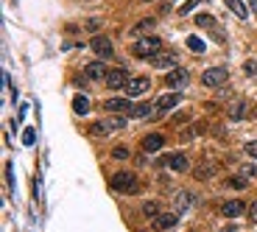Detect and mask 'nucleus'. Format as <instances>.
Instances as JSON below:
<instances>
[{
    "label": "nucleus",
    "mask_w": 257,
    "mask_h": 232,
    "mask_svg": "<svg viewBox=\"0 0 257 232\" xmlns=\"http://www.w3.org/2000/svg\"><path fill=\"white\" fill-rule=\"evenodd\" d=\"M109 185L118 190V193H140V182H137V176H134V173H126V171L115 173Z\"/></svg>",
    "instance_id": "obj_1"
},
{
    "label": "nucleus",
    "mask_w": 257,
    "mask_h": 232,
    "mask_svg": "<svg viewBox=\"0 0 257 232\" xmlns=\"http://www.w3.org/2000/svg\"><path fill=\"white\" fill-rule=\"evenodd\" d=\"M160 51H162V42L157 36H143L134 42V56H140V59H154Z\"/></svg>",
    "instance_id": "obj_2"
},
{
    "label": "nucleus",
    "mask_w": 257,
    "mask_h": 232,
    "mask_svg": "<svg viewBox=\"0 0 257 232\" xmlns=\"http://www.w3.org/2000/svg\"><path fill=\"white\" fill-rule=\"evenodd\" d=\"M126 126L123 118H106V121H98L90 126V137H103V134H109V132H118Z\"/></svg>",
    "instance_id": "obj_3"
},
{
    "label": "nucleus",
    "mask_w": 257,
    "mask_h": 232,
    "mask_svg": "<svg viewBox=\"0 0 257 232\" xmlns=\"http://www.w3.org/2000/svg\"><path fill=\"white\" fill-rule=\"evenodd\" d=\"M226 81H229V70L226 67H210L201 76V84L204 87H224Z\"/></svg>",
    "instance_id": "obj_4"
},
{
    "label": "nucleus",
    "mask_w": 257,
    "mask_h": 232,
    "mask_svg": "<svg viewBox=\"0 0 257 232\" xmlns=\"http://www.w3.org/2000/svg\"><path fill=\"white\" fill-rule=\"evenodd\" d=\"M103 81H106L109 90H126V84L131 81V78H128L126 70H109V76L103 78Z\"/></svg>",
    "instance_id": "obj_5"
},
{
    "label": "nucleus",
    "mask_w": 257,
    "mask_h": 232,
    "mask_svg": "<svg viewBox=\"0 0 257 232\" xmlns=\"http://www.w3.org/2000/svg\"><path fill=\"white\" fill-rule=\"evenodd\" d=\"M148 87H151L148 76H137V78H131V81L126 84V95H128V98H137V95L148 93Z\"/></svg>",
    "instance_id": "obj_6"
},
{
    "label": "nucleus",
    "mask_w": 257,
    "mask_h": 232,
    "mask_svg": "<svg viewBox=\"0 0 257 232\" xmlns=\"http://www.w3.org/2000/svg\"><path fill=\"white\" fill-rule=\"evenodd\" d=\"M151 65H154V70H171V67H176V53L173 51H160L151 59Z\"/></svg>",
    "instance_id": "obj_7"
},
{
    "label": "nucleus",
    "mask_w": 257,
    "mask_h": 232,
    "mask_svg": "<svg viewBox=\"0 0 257 232\" xmlns=\"http://www.w3.org/2000/svg\"><path fill=\"white\" fill-rule=\"evenodd\" d=\"M90 48H93V51L98 53V56H103V59H109L112 53H115V48H112L109 39H106V36H98V34H95L93 39H90Z\"/></svg>",
    "instance_id": "obj_8"
},
{
    "label": "nucleus",
    "mask_w": 257,
    "mask_h": 232,
    "mask_svg": "<svg viewBox=\"0 0 257 232\" xmlns=\"http://www.w3.org/2000/svg\"><path fill=\"white\" fill-rule=\"evenodd\" d=\"M179 98H182V93H165L160 101L154 103V115H162V112H168V109H173L176 103H179Z\"/></svg>",
    "instance_id": "obj_9"
},
{
    "label": "nucleus",
    "mask_w": 257,
    "mask_h": 232,
    "mask_svg": "<svg viewBox=\"0 0 257 232\" xmlns=\"http://www.w3.org/2000/svg\"><path fill=\"white\" fill-rule=\"evenodd\" d=\"M243 210H249L243 201H238V199H232V201H224L221 204V215L224 218H238V215H243Z\"/></svg>",
    "instance_id": "obj_10"
},
{
    "label": "nucleus",
    "mask_w": 257,
    "mask_h": 232,
    "mask_svg": "<svg viewBox=\"0 0 257 232\" xmlns=\"http://www.w3.org/2000/svg\"><path fill=\"white\" fill-rule=\"evenodd\" d=\"M176 224H179V213H176V210H173V213H162V215H157L154 218V227L157 230H173V227H176Z\"/></svg>",
    "instance_id": "obj_11"
},
{
    "label": "nucleus",
    "mask_w": 257,
    "mask_h": 232,
    "mask_svg": "<svg viewBox=\"0 0 257 232\" xmlns=\"http://www.w3.org/2000/svg\"><path fill=\"white\" fill-rule=\"evenodd\" d=\"M188 73H185V70H179V67H173L171 73H168V76H165V84L168 87H173V90H179V87H185L188 84Z\"/></svg>",
    "instance_id": "obj_12"
},
{
    "label": "nucleus",
    "mask_w": 257,
    "mask_h": 232,
    "mask_svg": "<svg viewBox=\"0 0 257 232\" xmlns=\"http://www.w3.org/2000/svg\"><path fill=\"white\" fill-rule=\"evenodd\" d=\"M246 112H249L246 101H243V98H235V101L229 103V109H226V115H229L232 121H243V118H246Z\"/></svg>",
    "instance_id": "obj_13"
},
{
    "label": "nucleus",
    "mask_w": 257,
    "mask_h": 232,
    "mask_svg": "<svg viewBox=\"0 0 257 232\" xmlns=\"http://www.w3.org/2000/svg\"><path fill=\"white\" fill-rule=\"evenodd\" d=\"M84 73H87V78H93V81L109 76V70H106V65H103V62H90V65L84 67Z\"/></svg>",
    "instance_id": "obj_14"
},
{
    "label": "nucleus",
    "mask_w": 257,
    "mask_h": 232,
    "mask_svg": "<svg viewBox=\"0 0 257 232\" xmlns=\"http://www.w3.org/2000/svg\"><path fill=\"white\" fill-rule=\"evenodd\" d=\"M131 109H134L131 98H109L106 101V112H131Z\"/></svg>",
    "instance_id": "obj_15"
},
{
    "label": "nucleus",
    "mask_w": 257,
    "mask_h": 232,
    "mask_svg": "<svg viewBox=\"0 0 257 232\" xmlns=\"http://www.w3.org/2000/svg\"><path fill=\"white\" fill-rule=\"evenodd\" d=\"M193 204H196V196H193L190 190H179V193H176V213H185V210H190Z\"/></svg>",
    "instance_id": "obj_16"
},
{
    "label": "nucleus",
    "mask_w": 257,
    "mask_h": 232,
    "mask_svg": "<svg viewBox=\"0 0 257 232\" xmlns=\"http://www.w3.org/2000/svg\"><path fill=\"white\" fill-rule=\"evenodd\" d=\"M215 171H218V163L207 160V163H204V165H198V168H196L193 173H196V179H198V182H204V179H213Z\"/></svg>",
    "instance_id": "obj_17"
},
{
    "label": "nucleus",
    "mask_w": 257,
    "mask_h": 232,
    "mask_svg": "<svg viewBox=\"0 0 257 232\" xmlns=\"http://www.w3.org/2000/svg\"><path fill=\"white\" fill-rule=\"evenodd\" d=\"M162 146H165L162 134H146V137H143V151H148V154H151V151H160Z\"/></svg>",
    "instance_id": "obj_18"
},
{
    "label": "nucleus",
    "mask_w": 257,
    "mask_h": 232,
    "mask_svg": "<svg viewBox=\"0 0 257 232\" xmlns=\"http://www.w3.org/2000/svg\"><path fill=\"white\" fill-rule=\"evenodd\" d=\"M165 163H168V168H171V171H176V173L188 171V157H185V154H171V157H165Z\"/></svg>",
    "instance_id": "obj_19"
},
{
    "label": "nucleus",
    "mask_w": 257,
    "mask_h": 232,
    "mask_svg": "<svg viewBox=\"0 0 257 232\" xmlns=\"http://www.w3.org/2000/svg\"><path fill=\"white\" fill-rule=\"evenodd\" d=\"M204 132H207V126H204V123H193V126H188V129H185V132H182V134H179V140H185V143H190V140L201 137Z\"/></svg>",
    "instance_id": "obj_20"
},
{
    "label": "nucleus",
    "mask_w": 257,
    "mask_h": 232,
    "mask_svg": "<svg viewBox=\"0 0 257 232\" xmlns=\"http://www.w3.org/2000/svg\"><path fill=\"white\" fill-rule=\"evenodd\" d=\"M224 3H226V6H229V9L235 11V14H238L240 20H246V17H249V9H246V3H240V0H224Z\"/></svg>",
    "instance_id": "obj_21"
},
{
    "label": "nucleus",
    "mask_w": 257,
    "mask_h": 232,
    "mask_svg": "<svg viewBox=\"0 0 257 232\" xmlns=\"http://www.w3.org/2000/svg\"><path fill=\"white\" fill-rule=\"evenodd\" d=\"M151 112H154V103H137L128 115H131V118H148Z\"/></svg>",
    "instance_id": "obj_22"
},
{
    "label": "nucleus",
    "mask_w": 257,
    "mask_h": 232,
    "mask_svg": "<svg viewBox=\"0 0 257 232\" xmlns=\"http://www.w3.org/2000/svg\"><path fill=\"white\" fill-rule=\"evenodd\" d=\"M73 109H76V115H87V112H90V101H87L84 95H76V101H73Z\"/></svg>",
    "instance_id": "obj_23"
},
{
    "label": "nucleus",
    "mask_w": 257,
    "mask_h": 232,
    "mask_svg": "<svg viewBox=\"0 0 257 232\" xmlns=\"http://www.w3.org/2000/svg\"><path fill=\"white\" fill-rule=\"evenodd\" d=\"M143 215H148V218L162 215V213H160V204H157V201H146V204H143Z\"/></svg>",
    "instance_id": "obj_24"
},
{
    "label": "nucleus",
    "mask_w": 257,
    "mask_h": 232,
    "mask_svg": "<svg viewBox=\"0 0 257 232\" xmlns=\"http://www.w3.org/2000/svg\"><path fill=\"white\" fill-rule=\"evenodd\" d=\"M154 26H157V23H154V20H151V17H146V20H140L137 26H134V36H137V34H146L148 28H154Z\"/></svg>",
    "instance_id": "obj_25"
},
{
    "label": "nucleus",
    "mask_w": 257,
    "mask_h": 232,
    "mask_svg": "<svg viewBox=\"0 0 257 232\" xmlns=\"http://www.w3.org/2000/svg\"><path fill=\"white\" fill-rule=\"evenodd\" d=\"M188 48L193 53H204L207 48H204V42H201V39H198V36H188Z\"/></svg>",
    "instance_id": "obj_26"
},
{
    "label": "nucleus",
    "mask_w": 257,
    "mask_h": 232,
    "mask_svg": "<svg viewBox=\"0 0 257 232\" xmlns=\"http://www.w3.org/2000/svg\"><path fill=\"white\" fill-rule=\"evenodd\" d=\"M196 26L213 28V26H215V17H213V14H198V17H196Z\"/></svg>",
    "instance_id": "obj_27"
},
{
    "label": "nucleus",
    "mask_w": 257,
    "mask_h": 232,
    "mask_svg": "<svg viewBox=\"0 0 257 232\" xmlns=\"http://www.w3.org/2000/svg\"><path fill=\"white\" fill-rule=\"evenodd\" d=\"M246 185H249V182L243 179V176H232V179H229V188H235V190H243Z\"/></svg>",
    "instance_id": "obj_28"
},
{
    "label": "nucleus",
    "mask_w": 257,
    "mask_h": 232,
    "mask_svg": "<svg viewBox=\"0 0 257 232\" xmlns=\"http://www.w3.org/2000/svg\"><path fill=\"white\" fill-rule=\"evenodd\" d=\"M84 28H87V31H90V34L95 36L98 31H101V20H87V26H84Z\"/></svg>",
    "instance_id": "obj_29"
},
{
    "label": "nucleus",
    "mask_w": 257,
    "mask_h": 232,
    "mask_svg": "<svg viewBox=\"0 0 257 232\" xmlns=\"http://www.w3.org/2000/svg\"><path fill=\"white\" fill-rule=\"evenodd\" d=\"M243 70H246V76L255 78V76H257V59H249L246 65H243Z\"/></svg>",
    "instance_id": "obj_30"
},
{
    "label": "nucleus",
    "mask_w": 257,
    "mask_h": 232,
    "mask_svg": "<svg viewBox=\"0 0 257 232\" xmlns=\"http://www.w3.org/2000/svg\"><path fill=\"white\" fill-rule=\"evenodd\" d=\"M240 176H243V179H252V176H257V168L255 165H243V168H240Z\"/></svg>",
    "instance_id": "obj_31"
},
{
    "label": "nucleus",
    "mask_w": 257,
    "mask_h": 232,
    "mask_svg": "<svg viewBox=\"0 0 257 232\" xmlns=\"http://www.w3.org/2000/svg\"><path fill=\"white\" fill-rule=\"evenodd\" d=\"M201 0H188V3H182V9H179V14H190V11L196 9Z\"/></svg>",
    "instance_id": "obj_32"
},
{
    "label": "nucleus",
    "mask_w": 257,
    "mask_h": 232,
    "mask_svg": "<svg viewBox=\"0 0 257 232\" xmlns=\"http://www.w3.org/2000/svg\"><path fill=\"white\" fill-rule=\"evenodd\" d=\"M243 151H246L249 157H255V160H257V140H249L246 146H243Z\"/></svg>",
    "instance_id": "obj_33"
},
{
    "label": "nucleus",
    "mask_w": 257,
    "mask_h": 232,
    "mask_svg": "<svg viewBox=\"0 0 257 232\" xmlns=\"http://www.w3.org/2000/svg\"><path fill=\"white\" fill-rule=\"evenodd\" d=\"M34 140H36V132H34V129H26V134H23V143H26V146H34Z\"/></svg>",
    "instance_id": "obj_34"
},
{
    "label": "nucleus",
    "mask_w": 257,
    "mask_h": 232,
    "mask_svg": "<svg viewBox=\"0 0 257 232\" xmlns=\"http://www.w3.org/2000/svg\"><path fill=\"white\" fill-rule=\"evenodd\" d=\"M112 157H115V160H126V157H128V148L118 146V148H115V151H112Z\"/></svg>",
    "instance_id": "obj_35"
},
{
    "label": "nucleus",
    "mask_w": 257,
    "mask_h": 232,
    "mask_svg": "<svg viewBox=\"0 0 257 232\" xmlns=\"http://www.w3.org/2000/svg\"><path fill=\"white\" fill-rule=\"evenodd\" d=\"M246 213H249V221H252V224H257V201H252V204H249V210H246Z\"/></svg>",
    "instance_id": "obj_36"
},
{
    "label": "nucleus",
    "mask_w": 257,
    "mask_h": 232,
    "mask_svg": "<svg viewBox=\"0 0 257 232\" xmlns=\"http://www.w3.org/2000/svg\"><path fill=\"white\" fill-rule=\"evenodd\" d=\"M188 121V112H182V115H176V118H173V123H185Z\"/></svg>",
    "instance_id": "obj_37"
},
{
    "label": "nucleus",
    "mask_w": 257,
    "mask_h": 232,
    "mask_svg": "<svg viewBox=\"0 0 257 232\" xmlns=\"http://www.w3.org/2000/svg\"><path fill=\"white\" fill-rule=\"evenodd\" d=\"M143 3H151V0H143Z\"/></svg>",
    "instance_id": "obj_38"
}]
</instances>
